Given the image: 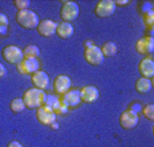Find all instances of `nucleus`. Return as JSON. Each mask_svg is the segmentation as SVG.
<instances>
[{
  "label": "nucleus",
  "instance_id": "b1692460",
  "mask_svg": "<svg viewBox=\"0 0 154 147\" xmlns=\"http://www.w3.org/2000/svg\"><path fill=\"white\" fill-rule=\"evenodd\" d=\"M143 22H145L146 27L151 29V27H153V25H154V12L150 11V12H147V14L143 15Z\"/></svg>",
  "mask_w": 154,
  "mask_h": 147
},
{
  "label": "nucleus",
  "instance_id": "bb28decb",
  "mask_svg": "<svg viewBox=\"0 0 154 147\" xmlns=\"http://www.w3.org/2000/svg\"><path fill=\"white\" fill-rule=\"evenodd\" d=\"M6 75H7V68H6V66L0 63V78H4Z\"/></svg>",
  "mask_w": 154,
  "mask_h": 147
},
{
  "label": "nucleus",
  "instance_id": "c756f323",
  "mask_svg": "<svg viewBox=\"0 0 154 147\" xmlns=\"http://www.w3.org/2000/svg\"><path fill=\"white\" fill-rule=\"evenodd\" d=\"M85 46H86V48H89V46H93V42H91V41H86V42H85Z\"/></svg>",
  "mask_w": 154,
  "mask_h": 147
},
{
  "label": "nucleus",
  "instance_id": "9b49d317",
  "mask_svg": "<svg viewBox=\"0 0 154 147\" xmlns=\"http://www.w3.org/2000/svg\"><path fill=\"white\" fill-rule=\"evenodd\" d=\"M138 71L142 78L151 79L154 76V60L151 57H143L138 64Z\"/></svg>",
  "mask_w": 154,
  "mask_h": 147
},
{
  "label": "nucleus",
  "instance_id": "f03ea898",
  "mask_svg": "<svg viewBox=\"0 0 154 147\" xmlns=\"http://www.w3.org/2000/svg\"><path fill=\"white\" fill-rule=\"evenodd\" d=\"M15 19H17L18 25L22 26L23 29H37L40 19H38V15L35 14L32 10H22V11H18L15 15Z\"/></svg>",
  "mask_w": 154,
  "mask_h": 147
},
{
  "label": "nucleus",
  "instance_id": "9d476101",
  "mask_svg": "<svg viewBox=\"0 0 154 147\" xmlns=\"http://www.w3.org/2000/svg\"><path fill=\"white\" fill-rule=\"evenodd\" d=\"M71 79L70 76L67 75H57L55 78V81H53V90H55L56 94L61 95L64 94V93H67L68 90H71Z\"/></svg>",
  "mask_w": 154,
  "mask_h": 147
},
{
  "label": "nucleus",
  "instance_id": "cd10ccee",
  "mask_svg": "<svg viewBox=\"0 0 154 147\" xmlns=\"http://www.w3.org/2000/svg\"><path fill=\"white\" fill-rule=\"evenodd\" d=\"M7 147H23V146H22V144H20L19 142L12 140V142H10V143L7 144Z\"/></svg>",
  "mask_w": 154,
  "mask_h": 147
},
{
  "label": "nucleus",
  "instance_id": "393cba45",
  "mask_svg": "<svg viewBox=\"0 0 154 147\" xmlns=\"http://www.w3.org/2000/svg\"><path fill=\"white\" fill-rule=\"evenodd\" d=\"M14 6L17 7L19 11H22V10H27V7L30 6V2L29 0H15Z\"/></svg>",
  "mask_w": 154,
  "mask_h": 147
},
{
  "label": "nucleus",
  "instance_id": "c85d7f7f",
  "mask_svg": "<svg viewBox=\"0 0 154 147\" xmlns=\"http://www.w3.org/2000/svg\"><path fill=\"white\" fill-rule=\"evenodd\" d=\"M128 3H130L128 0H117V2H115L116 6H125V4H128Z\"/></svg>",
  "mask_w": 154,
  "mask_h": 147
},
{
  "label": "nucleus",
  "instance_id": "39448f33",
  "mask_svg": "<svg viewBox=\"0 0 154 147\" xmlns=\"http://www.w3.org/2000/svg\"><path fill=\"white\" fill-rule=\"evenodd\" d=\"M56 112L48 105H42L37 109L35 112V117H37L38 123H41L42 125H51L52 123L56 121Z\"/></svg>",
  "mask_w": 154,
  "mask_h": 147
},
{
  "label": "nucleus",
  "instance_id": "0eeeda50",
  "mask_svg": "<svg viewBox=\"0 0 154 147\" xmlns=\"http://www.w3.org/2000/svg\"><path fill=\"white\" fill-rule=\"evenodd\" d=\"M85 60L87 61L89 64H91V66H101L102 63H104V55H102L101 49L98 48V46L93 45V46H89V48L85 49Z\"/></svg>",
  "mask_w": 154,
  "mask_h": 147
},
{
  "label": "nucleus",
  "instance_id": "a211bd4d",
  "mask_svg": "<svg viewBox=\"0 0 154 147\" xmlns=\"http://www.w3.org/2000/svg\"><path fill=\"white\" fill-rule=\"evenodd\" d=\"M151 87H153L151 79L142 78V76H140V78L137 81V83H135V89H137V91L140 93V94H146V93H149L151 90Z\"/></svg>",
  "mask_w": 154,
  "mask_h": 147
},
{
  "label": "nucleus",
  "instance_id": "6e6552de",
  "mask_svg": "<svg viewBox=\"0 0 154 147\" xmlns=\"http://www.w3.org/2000/svg\"><path fill=\"white\" fill-rule=\"evenodd\" d=\"M115 11H116V4L113 0H101L96 4V8H94V14L100 18L111 17Z\"/></svg>",
  "mask_w": 154,
  "mask_h": 147
},
{
  "label": "nucleus",
  "instance_id": "412c9836",
  "mask_svg": "<svg viewBox=\"0 0 154 147\" xmlns=\"http://www.w3.org/2000/svg\"><path fill=\"white\" fill-rule=\"evenodd\" d=\"M25 108L26 106H25L23 100H22V98H14V100L10 102V109H11L14 113H20Z\"/></svg>",
  "mask_w": 154,
  "mask_h": 147
},
{
  "label": "nucleus",
  "instance_id": "4468645a",
  "mask_svg": "<svg viewBox=\"0 0 154 147\" xmlns=\"http://www.w3.org/2000/svg\"><path fill=\"white\" fill-rule=\"evenodd\" d=\"M81 93V100L83 102H87V104H91V102H96L100 97V91L96 86H85L79 90Z\"/></svg>",
  "mask_w": 154,
  "mask_h": 147
},
{
  "label": "nucleus",
  "instance_id": "f257e3e1",
  "mask_svg": "<svg viewBox=\"0 0 154 147\" xmlns=\"http://www.w3.org/2000/svg\"><path fill=\"white\" fill-rule=\"evenodd\" d=\"M22 100H23V104L27 109H38L40 106L45 105L47 94H45L44 90L32 87V89H27L23 93V98Z\"/></svg>",
  "mask_w": 154,
  "mask_h": 147
},
{
  "label": "nucleus",
  "instance_id": "2eb2a0df",
  "mask_svg": "<svg viewBox=\"0 0 154 147\" xmlns=\"http://www.w3.org/2000/svg\"><path fill=\"white\" fill-rule=\"evenodd\" d=\"M56 27H57V25H56L53 20L44 19V20H40V23H38L37 32H38V34L42 35V37H52L56 33Z\"/></svg>",
  "mask_w": 154,
  "mask_h": 147
},
{
  "label": "nucleus",
  "instance_id": "1a4fd4ad",
  "mask_svg": "<svg viewBox=\"0 0 154 147\" xmlns=\"http://www.w3.org/2000/svg\"><path fill=\"white\" fill-rule=\"evenodd\" d=\"M61 102L67 108H75L81 104V93L79 90H68L67 93H64V94L60 95L59 98Z\"/></svg>",
  "mask_w": 154,
  "mask_h": 147
},
{
  "label": "nucleus",
  "instance_id": "20e7f679",
  "mask_svg": "<svg viewBox=\"0 0 154 147\" xmlns=\"http://www.w3.org/2000/svg\"><path fill=\"white\" fill-rule=\"evenodd\" d=\"M79 17V6L75 2H63V6L60 10V18L63 22L71 23V20H75Z\"/></svg>",
  "mask_w": 154,
  "mask_h": 147
},
{
  "label": "nucleus",
  "instance_id": "7ed1b4c3",
  "mask_svg": "<svg viewBox=\"0 0 154 147\" xmlns=\"http://www.w3.org/2000/svg\"><path fill=\"white\" fill-rule=\"evenodd\" d=\"M2 56L3 59L10 64H19L23 60V51L19 46L15 45H7L2 51Z\"/></svg>",
  "mask_w": 154,
  "mask_h": 147
},
{
  "label": "nucleus",
  "instance_id": "aec40b11",
  "mask_svg": "<svg viewBox=\"0 0 154 147\" xmlns=\"http://www.w3.org/2000/svg\"><path fill=\"white\" fill-rule=\"evenodd\" d=\"M40 56V49L37 45H27L23 49V59H37Z\"/></svg>",
  "mask_w": 154,
  "mask_h": 147
},
{
  "label": "nucleus",
  "instance_id": "6ab92c4d",
  "mask_svg": "<svg viewBox=\"0 0 154 147\" xmlns=\"http://www.w3.org/2000/svg\"><path fill=\"white\" fill-rule=\"evenodd\" d=\"M100 49H101L104 57H111V56H115L117 53V51H119L117 45L113 42V41H106V42H105Z\"/></svg>",
  "mask_w": 154,
  "mask_h": 147
},
{
  "label": "nucleus",
  "instance_id": "dca6fc26",
  "mask_svg": "<svg viewBox=\"0 0 154 147\" xmlns=\"http://www.w3.org/2000/svg\"><path fill=\"white\" fill-rule=\"evenodd\" d=\"M32 83H33V87L35 89H40V90H44L47 89L48 84H49V76L45 71H35L34 74H32Z\"/></svg>",
  "mask_w": 154,
  "mask_h": 147
},
{
  "label": "nucleus",
  "instance_id": "a878e982",
  "mask_svg": "<svg viewBox=\"0 0 154 147\" xmlns=\"http://www.w3.org/2000/svg\"><path fill=\"white\" fill-rule=\"evenodd\" d=\"M139 10H140V12H142V15H145V14H147V12L153 11V6H151L150 2H143V3H140Z\"/></svg>",
  "mask_w": 154,
  "mask_h": 147
},
{
  "label": "nucleus",
  "instance_id": "5701e85b",
  "mask_svg": "<svg viewBox=\"0 0 154 147\" xmlns=\"http://www.w3.org/2000/svg\"><path fill=\"white\" fill-rule=\"evenodd\" d=\"M142 113L147 120H154V105L153 104H147L145 108L142 109Z\"/></svg>",
  "mask_w": 154,
  "mask_h": 147
},
{
  "label": "nucleus",
  "instance_id": "423d86ee",
  "mask_svg": "<svg viewBox=\"0 0 154 147\" xmlns=\"http://www.w3.org/2000/svg\"><path fill=\"white\" fill-rule=\"evenodd\" d=\"M138 123H139V116H138V113L132 112L131 109L124 110L119 117V124L124 130H132V128H135L138 125Z\"/></svg>",
  "mask_w": 154,
  "mask_h": 147
},
{
  "label": "nucleus",
  "instance_id": "f3484780",
  "mask_svg": "<svg viewBox=\"0 0 154 147\" xmlns=\"http://www.w3.org/2000/svg\"><path fill=\"white\" fill-rule=\"evenodd\" d=\"M56 34L59 35L63 40H67V38L72 37L74 34V26L68 22H60L57 23V27H56Z\"/></svg>",
  "mask_w": 154,
  "mask_h": 147
},
{
  "label": "nucleus",
  "instance_id": "4be33fe9",
  "mask_svg": "<svg viewBox=\"0 0 154 147\" xmlns=\"http://www.w3.org/2000/svg\"><path fill=\"white\" fill-rule=\"evenodd\" d=\"M7 27H8V18H7L6 14L0 12V34H6Z\"/></svg>",
  "mask_w": 154,
  "mask_h": 147
},
{
  "label": "nucleus",
  "instance_id": "ddd939ff",
  "mask_svg": "<svg viewBox=\"0 0 154 147\" xmlns=\"http://www.w3.org/2000/svg\"><path fill=\"white\" fill-rule=\"evenodd\" d=\"M18 66V71L19 74L23 75H29V74H34L35 71H38L40 68V63L37 61V59H23Z\"/></svg>",
  "mask_w": 154,
  "mask_h": 147
},
{
  "label": "nucleus",
  "instance_id": "f8f14e48",
  "mask_svg": "<svg viewBox=\"0 0 154 147\" xmlns=\"http://www.w3.org/2000/svg\"><path fill=\"white\" fill-rule=\"evenodd\" d=\"M135 49L140 55H149L154 51V38L151 35H145V37L139 38L135 44Z\"/></svg>",
  "mask_w": 154,
  "mask_h": 147
}]
</instances>
